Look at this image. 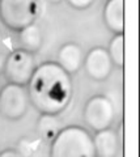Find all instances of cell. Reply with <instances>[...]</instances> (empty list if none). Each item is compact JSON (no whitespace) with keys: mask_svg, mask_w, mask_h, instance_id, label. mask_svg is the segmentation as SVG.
Listing matches in <instances>:
<instances>
[{"mask_svg":"<svg viewBox=\"0 0 140 157\" xmlns=\"http://www.w3.org/2000/svg\"><path fill=\"white\" fill-rule=\"evenodd\" d=\"M71 81L59 66L46 63L34 72L30 82V94L34 104L46 113H56L68 102Z\"/></svg>","mask_w":140,"mask_h":157,"instance_id":"cell-1","label":"cell"},{"mask_svg":"<svg viewBox=\"0 0 140 157\" xmlns=\"http://www.w3.org/2000/svg\"><path fill=\"white\" fill-rule=\"evenodd\" d=\"M33 66H34L33 56H30L29 52L24 50L14 51L7 62V75L14 82L25 84L32 77Z\"/></svg>","mask_w":140,"mask_h":157,"instance_id":"cell-2","label":"cell"},{"mask_svg":"<svg viewBox=\"0 0 140 157\" xmlns=\"http://www.w3.org/2000/svg\"><path fill=\"white\" fill-rule=\"evenodd\" d=\"M86 122L96 130L108 127L113 118V109L110 102L104 97H94L88 102L85 109Z\"/></svg>","mask_w":140,"mask_h":157,"instance_id":"cell-3","label":"cell"},{"mask_svg":"<svg viewBox=\"0 0 140 157\" xmlns=\"http://www.w3.org/2000/svg\"><path fill=\"white\" fill-rule=\"evenodd\" d=\"M2 111L8 118H17L24 114L26 107V98L20 86L8 85L0 94Z\"/></svg>","mask_w":140,"mask_h":157,"instance_id":"cell-4","label":"cell"},{"mask_svg":"<svg viewBox=\"0 0 140 157\" xmlns=\"http://www.w3.org/2000/svg\"><path fill=\"white\" fill-rule=\"evenodd\" d=\"M86 70L96 80H102L109 75L110 59L104 48H94L86 59Z\"/></svg>","mask_w":140,"mask_h":157,"instance_id":"cell-5","label":"cell"},{"mask_svg":"<svg viewBox=\"0 0 140 157\" xmlns=\"http://www.w3.org/2000/svg\"><path fill=\"white\" fill-rule=\"evenodd\" d=\"M117 149V137L112 131H100L96 136L94 151L100 156H114Z\"/></svg>","mask_w":140,"mask_h":157,"instance_id":"cell-6","label":"cell"},{"mask_svg":"<svg viewBox=\"0 0 140 157\" xmlns=\"http://www.w3.org/2000/svg\"><path fill=\"white\" fill-rule=\"evenodd\" d=\"M60 60L62 64L68 71H76L81 60L80 48L76 45H67L60 51Z\"/></svg>","mask_w":140,"mask_h":157,"instance_id":"cell-7","label":"cell"},{"mask_svg":"<svg viewBox=\"0 0 140 157\" xmlns=\"http://www.w3.org/2000/svg\"><path fill=\"white\" fill-rule=\"evenodd\" d=\"M115 18L113 30H122L123 29V2H110L106 8V21Z\"/></svg>","mask_w":140,"mask_h":157,"instance_id":"cell-8","label":"cell"},{"mask_svg":"<svg viewBox=\"0 0 140 157\" xmlns=\"http://www.w3.org/2000/svg\"><path fill=\"white\" fill-rule=\"evenodd\" d=\"M21 39L24 42V45L28 46L32 50H36V48L40 47L41 45V34L40 30L36 26H26L24 28V30L21 33Z\"/></svg>","mask_w":140,"mask_h":157,"instance_id":"cell-9","label":"cell"},{"mask_svg":"<svg viewBox=\"0 0 140 157\" xmlns=\"http://www.w3.org/2000/svg\"><path fill=\"white\" fill-rule=\"evenodd\" d=\"M38 130L45 136L46 140H51V139H54V136L58 131V124L52 117L45 115L43 118H41V122L38 124Z\"/></svg>","mask_w":140,"mask_h":157,"instance_id":"cell-10","label":"cell"},{"mask_svg":"<svg viewBox=\"0 0 140 157\" xmlns=\"http://www.w3.org/2000/svg\"><path fill=\"white\" fill-rule=\"evenodd\" d=\"M112 55L118 66H123V36H118L112 42Z\"/></svg>","mask_w":140,"mask_h":157,"instance_id":"cell-11","label":"cell"},{"mask_svg":"<svg viewBox=\"0 0 140 157\" xmlns=\"http://www.w3.org/2000/svg\"><path fill=\"white\" fill-rule=\"evenodd\" d=\"M2 156H17V155L12 152V153H2Z\"/></svg>","mask_w":140,"mask_h":157,"instance_id":"cell-12","label":"cell"}]
</instances>
